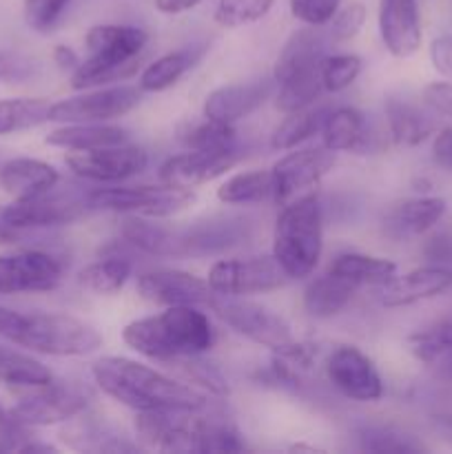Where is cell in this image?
<instances>
[{"instance_id": "cell-1", "label": "cell", "mask_w": 452, "mask_h": 454, "mask_svg": "<svg viewBox=\"0 0 452 454\" xmlns=\"http://www.w3.org/2000/svg\"><path fill=\"white\" fill-rule=\"evenodd\" d=\"M91 377L97 388L113 402L131 411H155V408H186L204 411L208 395L186 381H177L146 364L129 357H102L91 364Z\"/></svg>"}, {"instance_id": "cell-2", "label": "cell", "mask_w": 452, "mask_h": 454, "mask_svg": "<svg viewBox=\"0 0 452 454\" xmlns=\"http://www.w3.org/2000/svg\"><path fill=\"white\" fill-rule=\"evenodd\" d=\"M122 235L129 244L155 257H208L246 242L251 224L244 217H213L173 226L129 215L122 224Z\"/></svg>"}, {"instance_id": "cell-3", "label": "cell", "mask_w": 452, "mask_h": 454, "mask_svg": "<svg viewBox=\"0 0 452 454\" xmlns=\"http://www.w3.org/2000/svg\"><path fill=\"white\" fill-rule=\"evenodd\" d=\"M122 341L155 362H175L211 350L215 331L199 306H167L162 313L129 322Z\"/></svg>"}, {"instance_id": "cell-4", "label": "cell", "mask_w": 452, "mask_h": 454, "mask_svg": "<svg viewBox=\"0 0 452 454\" xmlns=\"http://www.w3.org/2000/svg\"><path fill=\"white\" fill-rule=\"evenodd\" d=\"M0 337L51 357H84L102 348V335L65 313H18L0 306Z\"/></svg>"}, {"instance_id": "cell-5", "label": "cell", "mask_w": 452, "mask_h": 454, "mask_svg": "<svg viewBox=\"0 0 452 454\" xmlns=\"http://www.w3.org/2000/svg\"><path fill=\"white\" fill-rule=\"evenodd\" d=\"M84 44L89 56L71 71V87L75 91L122 82L137 74L149 34L133 25H96L84 35Z\"/></svg>"}, {"instance_id": "cell-6", "label": "cell", "mask_w": 452, "mask_h": 454, "mask_svg": "<svg viewBox=\"0 0 452 454\" xmlns=\"http://www.w3.org/2000/svg\"><path fill=\"white\" fill-rule=\"evenodd\" d=\"M323 251V211L315 193L284 204L273 229V257L291 279L315 273Z\"/></svg>"}, {"instance_id": "cell-7", "label": "cell", "mask_w": 452, "mask_h": 454, "mask_svg": "<svg viewBox=\"0 0 452 454\" xmlns=\"http://www.w3.org/2000/svg\"><path fill=\"white\" fill-rule=\"evenodd\" d=\"M89 208L124 215L149 217V220H167L186 211L193 204L195 195L191 189H177L160 182L158 186H113V189H96L87 195Z\"/></svg>"}, {"instance_id": "cell-8", "label": "cell", "mask_w": 452, "mask_h": 454, "mask_svg": "<svg viewBox=\"0 0 452 454\" xmlns=\"http://www.w3.org/2000/svg\"><path fill=\"white\" fill-rule=\"evenodd\" d=\"M211 310L230 328V331L246 337L253 344L270 348L273 353L295 340V337H292L291 324H288L279 313L270 310L269 306L257 304V301L217 295Z\"/></svg>"}, {"instance_id": "cell-9", "label": "cell", "mask_w": 452, "mask_h": 454, "mask_svg": "<svg viewBox=\"0 0 452 454\" xmlns=\"http://www.w3.org/2000/svg\"><path fill=\"white\" fill-rule=\"evenodd\" d=\"M208 284L217 295L242 297L279 291L291 282L277 260L270 255H248L217 260L208 270Z\"/></svg>"}, {"instance_id": "cell-10", "label": "cell", "mask_w": 452, "mask_h": 454, "mask_svg": "<svg viewBox=\"0 0 452 454\" xmlns=\"http://www.w3.org/2000/svg\"><path fill=\"white\" fill-rule=\"evenodd\" d=\"M199 411L186 408H155L136 411L133 434L142 448L160 452H198Z\"/></svg>"}, {"instance_id": "cell-11", "label": "cell", "mask_w": 452, "mask_h": 454, "mask_svg": "<svg viewBox=\"0 0 452 454\" xmlns=\"http://www.w3.org/2000/svg\"><path fill=\"white\" fill-rule=\"evenodd\" d=\"M89 393L78 384H65V381H49L38 386L34 393L22 397L9 415L22 426L29 428H43V426H56L71 421L75 415L87 411Z\"/></svg>"}, {"instance_id": "cell-12", "label": "cell", "mask_w": 452, "mask_h": 454, "mask_svg": "<svg viewBox=\"0 0 452 454\" xmlns=\"http://www.w3.org/2000/svg\"><path fill=\"white\" fill-rule=\"evenodd\" d=\"M140 87L120 84V87L96 89V91L53 102L49 109V122H111V120L131 114L140 105Z\"/></svg>"}, {"instance_id": "cell-13", "label": "cell", "mask_w": 452, "mask_h": 454, "mask_svg": "<svg viewBox=\"0 0 452 454\" xmlns=\"http://www.w3.org/2000/svg\"><path fill=\"white\" fill-rule=\"evenodd\" d=\"M332 167H335V151L326 146L291 149V153L279 158L270 168L275 180L273 200L284 207L301 195L313 193L315 186L332 171Z\"/></svg>"}, {"instance_id": "cell-14", "label": "cell", "mask_w": 452, "mask_h": 454, "mask_svg": "<svg viewBox=\"0 0 452 454\" xmlns=\"http://www.w3.org/2000/svg\"><path fill=\"white\" fill-rule=\"evenodd\" d=\"M326 377L350 402L372 403L384 397V381L375 362L357 346H337L326 362Z\"/></svg>"}, {"instance_id": "cell-15", "label": "cell", "mask_w": 452, "mask_h": 454, "mask_svg": "<svg viewBox=\"0 0 452 454\" xmlns=\"http://www.w3.org/2000/svg\"><path fill=\"white\" fill-rule=\"evenodd\" d=\"M137 293L155 306H199L211 309L217 300L208 279L177 269H151L137 275Z\"/></svg>"}, {"instance_id": "cell-16", "label": "cell", "mask_w": 452, "mask_h": 454, "mask_svg": "<svg viewBox=\"0 0 452 454\" xmlns=\"http://www.w3.org/2000/svg\"><path fill=\"white\" fill-rule=\"evenodd\" d=\"M65 279V266L44 251L0 255V295L56 291Z\"/></svg>"}, {"instance_id": "cell-17", "label": "cell", "mask_w": 452, "mask_h": 454, "mask_svg": "<svg viewBox=\"0 0 452 454\" xmlns=\"http://www.w3.org/2000/svg\"><path fill=\"white\" fill-rule=\"evenodd\" d=\"M87 211H91L87 198H75L74 193H47L34 198L13 200L3 211V222L9 229H51L65 226L80 220Z\"/></svg>"}, {"instance_id": "cell-18", "label": "cell", "mask_w": 452, "mask_h": 454, "mask_svg": "<svg viewBox=\"0 0 452 454\" xmlns=\"http://www.w3.org/2000/svg\"><path fill=\"white\" fill-rule=\"evenodd\" d=\"M66 167L78 177L91 182H122L140 176L149 164L144 149L133 145L102 146L91 151H71L65 158Z\"/></svg>"}, {"instance_id": "cell-19", "label": "cell", "mask_w": 452, "mask_h": 454, "mask_svg": "<svg viewBox=\"0 0 452 454\" xmlns=\"http://www.w3.org/2000/svg\"><path fill=\"white\" fill-rule=\"evenodd\" d=\"M239 162L238 151L222 149V151H198L189 149L186 153L173 155L160 167L158 180L162 184L177 186V189H195L199 184L215 180L224 176L226 171Z\"/></svg>"}, {"instance_id": "cell-20", "label": "cell", "mask_w": 452, "mask_h": 454, "mask_svg": "<svg viewBox=\"0 0 452 454\" xmlns=\"http://www.w3.org/2000/svg\"><path fill=\"white\" fill-rule=\"evenodd\" d=\"M379 35L390 56H415L424 40L419 3L417 0H379Z\"/></svg>"}, {"instance_id": "cell-21", "label": "cell", "mask_w": 452, "mask_h": 454, "mask_svg": "<svg viewBox=\"0 0 452 454\" xmlns=\"http://www.w3.org/2000/svg\"><path fill=\"white\" fill-rule=\"evenodd\" d=\"M452 288V270L446 266H424L394 275L388 284L381 286V304L386 309H403L417 301L430 300Z\"/></svg>"}, {"instance_id": "cell-22", "label": "cell", "mask_w": 452, "mask_h": 454, "mask_svg": "<svg viewBox=\"0 0 452 454\" xmlns=\"http://www.w3.org/2000/svg\"><path fill=\"white\" fill-rule=\"evenodd\" d=\"M270 96V82H239L224 84V87L213 89L204 100L202 115L215 120V122L235 124L244 120L253 111L264 105L266 98Z\"/></svg>"}, {"instance_id": "cell-23", "label": "cell", "mask_w": 452, "mask_h": 454, "mask_svg": "<svg viewBox=\"0 0 452 454\" xmlns=\"http://www.w3.org/2000/svg\"><path fill=\"white\" fill-rule=\"evenodd\" d=\"M406 344L417 362L433 368L441 380L452 381V315L408 335Z\"/></svg>"}, {"instance_id": "cell-24", "label": "cell", "mask_w": 452, "mask_h": 454, "mask_svg": "<svg viewBox=\"0 0 452 454\" xmlns=\"http://www.w3.org/2000/svg\"><path fill=\"white\" fill-rule=\"evenodd\" d=\"M446 200L437 195H421V198H408L394 204L386 215V229L394 238H415L424 235L441 222L446 215Z\"/></svg>"}, {"instance_id": "cell-25", "label": "cell", "mask_w": 452, "mask_h": 454, "mask_svg": "<svg viewBox=\"0 0 452 454\" xmlns=\"http://www.w3.org/2000/svg\"><path fill=\"white\" fill-rule=\"evenodd\" d=\"M60 173L56 167L34 158H13L0 167V186L13 200L34 198L56 189Z\"/></svg>"}, {"instance_id": "cell-26", "label": "cell", "mask_w": 452, "mask_h": 454, "mask_svg": "<svg viewBox=\"0 0 452 454\" xmlns=\"http://www.w3.org/2000/svg\"><path fill=\"white\" fill-rule=\"evenodd\" d=\"M129 131L109 122L65 124L47 136V145L66 151H91L102 146L127 145Z\"/></svg>"}, {"instance_id": "cell-27", "label": "cell", "mask_w": 452, "mask_h": 454, "mask_svg": "<svg viewBox=\"0 0 452 454\" xmlns=\"http://www.w3.org/2000/svg\"><path fill=\"white\" fill-rule=\"evenodd\" d=\"M326 44H323L319 31H315V27L308 29H300L288 38V43L284 44V49L279 51L277 60H275L273 78L275 82H284L291 75L300 74V71L313 69V67L322 65V60L326 58L323 53Z\"/></svg>"}, {"instance_id": "cell-28", "label": "cell", "mask_w": 452, "mask_h": 454, "mask_svg": "<svg viewBox=\"0 0 452 454\" xmlns=\"http://www.w3.org/2000/svg\"><path fill=\"white\" fill-rule=\"evenodd\" d=\"M357 284L328 270L313 279L304 291V310L315 319H331L339 315L353 300Z\"/></svg>"}, {"instance_id": "cell-29", "label": "cell", "mask_w": 452, "mask_h": 454, "mask_svg": "<svg viewBox=\"0 0 452 454\" xmlns=\"http://www.w3.org/2000/svg\"><path fill=\"white\" fill-rule=\"evenodd\" d=\"M384 109L390 140L397 146H419L434 133L433 120L401 98H388Z\"/></svg>"}, {"instance_id": "cell-30", "label": "cell", "mask_w": 452, "mask_h": 454, "mask_svg": "<svg viewBox=\"0 0 452 454\" xmlns=\"http://www.w3.org/2000/svg\"><path fill=\"white\" fill-rule=\"evenodd\" d=\"M84 412L75 415L71 424L60 433V439L69 443L75 450L89 452H136L137 446L122 439V434H115L100 421H93V417H82Z\"/></svg>"}, {"instance_id": "cell-31", "label": "cell", "mask_w": 452, "mask_h": 454, "mask_svg": "<svg viewBox=\"0 0 452 454\" xmlns=\"http://www.w3.org/2000/svg\"><path fill=\"white\" fill-rule=\"evenodd\" d=\"M323 146L335 153L339 151H362L368 142L366 118L355 106H339L328 111L322 127Z\"/></svg>"}, {"instance_id": "cell-32", "label": "cell", "mask_w": 452, "mask_h": 454, "mask_svg": "<svg viewBox=\"0 0 452 454\" xmlns=\"http://www.w3.org/2000/svg\"><path fill=\"white\" fill-rule=\"evenodd\" d=\"M328 270L350 279L357 286H363V284L384 286L397 275V264L393 260H386V257L363 255V253H341L331 262Z\"/></svg>"}, {"instance_id": "cell-33", "label": "cell", "mask_w": 452, "mask_h": 454, "mask_svg": "<svg viewBox=\"0 0 452 454\" xmlns=\"http://www.w3.org/2000/svg\"><path fill=\"white\" fill-rule=\"evenodd\" d=\"M273 171L257 168V171L235 173L229 180L222 182L217 189V200L222 204H230V207H242V204L246 207V204H260L273 198Z\"/></svg>"}, {"instance_id": "cell-34", "label": "cell", "mask_w": 452, "mask_h": 454, "mask_svg": "<svg viewBox=\"0 0 452 454\" xmlns=\"http://www.w3.org/2000/svg\"><path fill=\"white\" fill-rule=\"evenodd\" d=\"M133 273V264L129 257H105V260L91 262L78 273V282L84 291L93 295H115L122 291Z\"/></svg>"}, {"instance_id": "cell-35", "label": "cell", "mask_w": 452, "mask_h": 454, "mask_svg": "<svg viewBox=\"0 0 452 454\" xmlns=\"http://www.w3.org/2000/svg\"><path fill=\"white\" fill-rule=\"evenodd\" d=\"M326 115L328 109H310V106L286 114L282 124L270 136V146L277 151L297 149L301 142L310 140L315 133H322Z\"/></svg>"}, {"instance_id": "cell-36", "label": "cell", "mask_w": 452, "mask_h": 454, "mask_svg": "<svg viewBox=\"0 0 452 454\" xmlns=\"http://www.w3.org/2000/svg\"><path fill=\"white\" fill-rule=\"evenodd\" d=\"M0 381L22 388H38L53 381V372L31 355L0 346Z\"/></svg>"}, {"instance_id": "cell-37", "label": "cell", "mask_w": 452, "mask_h": 454, "mask_svg": "<svg viewBox=\"0 0 452 454\" xmlns=\"http://www.w3.org/2000/svg\"><path fill=\"white\" fill-rule=\"evenodd\" d=\"M177 140L186 149L198 151H222L235 146L233 124L215 122V120L202 115V120H191L177 127Z\"/></svg>"}, {"instance_id": "cell-38", "label": "cell", "mask_w": 452, "mask_h": 454, "mask_svg": "<svg viewBox=\"0 0 452 454\" xmlns=\"http://www.w3.org/2000/svg\"><path fill=\"white\" fill-rule=\"evenodd\" d=\"M195 60H198V53L189 51V49L164 53L158 60L146 65V69L140 74V84L137 87L149 93L164 91V89L173 87L195 65Z\"/></svg>"}, {"instance_id": "cell-39", "label": "cell", "mask_w": 452, "mask_h": 454, "mask_svg": "<svg viewBox=\"0 0 452 454\" xmlns=\"http://www.w3.org/2000/svg\"><path fill=\"white\" fill-rule=\"evenodd\" d=\"M322 65L300 71V74L291 75L288 80L279 82L277 109L282 114H292V111L306 109V106H310L322 96Z\"/></svg>"}, {"instance_id": "cell-40", "label": "cell", "mask_w": 452, "mask_h": 454, "mask_svg": "<svg viewBox=\"0 0 452 454\" xmlns=\"http://www.w3.org/2000/svg\"><path fill=\"white\" fill-rule=\"evenodd\" d=\"M49 105L44 98H12L0 100V136L25 131L49 120Z\"/></svg>"}, {"instance_id": "cell-41", "label": "cell", "mask_w": 452, "mask_h": 454, "mask_svg": "<svg viewBox=\"0 0 452 454\" xmlns=\"http://www.w3.org/2000/svg\"><path fill=\"white\" fill-rule=\"evenodd\" d=\"M248 450L238 426L222 417H202L198 433V452H244Z\"/></svg>"}, {"instance_id": "cell-42", "label": "cell", "mask_w": 452, "mask_h": 454, "mask_svg": "<svg viewBox=\"0 0 452 454\" xmlns=\"http://www.w3.org/2000/svg\"><path fill=\"white\" fill-rule=\"evenodd\" d=\"M199 357H202V355H191V357L175 359V362L171 364H175L177 371L182 372V377H184V381L189 386L195 384L202 390H207V393L215 395V397H226V395H229V381L224 380L220 368L204 362V359Z\"/></svg>"}, {"instance_id": "cell-43", "label": "cell", "mask_w": 452, "mask_h": 454, "mask_svg": "<svg viewBox=\"0 0 452 454\" xmlns=\"http://www.w3.org/2000/svg\"><path fill=\"white\" fill-rule=\"evenodd\" d=\"M359 448L366 452H425L428 448L412 434L394 428H368L359 434Z\"/></svg>"}, {"instance_id": "cell-44", "label": "cell", "mask_w": 452, "mask_h": 454, "mask_svg": "<svg viewBox=\"0 0 452 454\" xmlns=\"http://www.w3.org/2000/svg\"><path fill=\"white\" fill-rule=\"evenodd\" d=\"M273 3L275 0H217L215 22L229 29L251 25L261 20L273 9Z\"/></svg>"}, {"instance_id": "cell-45", "label": "cell", "mask_w": 452, "mask_h": 454, "mask_svg": "<svg viewBox=\"0 0 452 454\" xmlns=\"http://www.w3.org/2000/svg\"><path fill=\"white\" fill-rule=\"evenodd\" d=\"M362 58L355 53H337L322 60V84L323 91L339 93L348 89L362 74Z\"/></svg>"}, {"instance_id": "cell-46", "label": "cell", "mask_w": 452, "mask_h": 454, "mask_svg": "<svg viewBox=\"0 0 452 454\" xmlns=\"http://www.w3.org/2000/svg\"><path fill=\"white\" fill-rule=\"evenodd\" d=\"M69 3L71 0H25L22 3L25 22L29 25V29L47 34L58 25Z\"/></svg>"}, {"instance_id": "cell-47", "label": "cell", "mask_w": 452, "mask_h": 454, "mask_svg": "<svg viewBox=\"0 0 452 454\" xmlns=\"http://www.w3.org/2000/svg\"><path fill=\"white\" fill-rule=\"evenodd\" d=\"M341 0H288L292 18L306 27H323L332 20Z\"/></svg>"}, {"instance_id": "cell-48", "label": "cell", "mask_w": 452, "mask_h": 454, "mask_svg": "<svg viewBox=\"0 0 452 454\" xmlns=\"http://www.w3.org/2000/svg\"><path fill=\"white\" fill-rule=\"evenodd\" d=\"M366 16V7L362 3H353L344 9H337V13L331 20V35L339 40V43L353 40L362 31Z\"/></svg>"}, {"instance_id": "cell-49", "label": "cell", "mask_w": 452, "mask_h": 454, "mask_svg": "<svg viewBox=\"0 0 452 454\" xmlns=\"http://www.w3.org/2000/svg\"><path fill=\"white\" fill-rule=\"evenodd\" d=\"M421 100L437 115L452 120V82H430L421 89Z\"/></svg>"}, {"instance_id": "cell-50", "label": "cell", "mask_w": 452, "mask_h": 454, "mask_svg": "<svg viewBox=\"0 0 452 454\" xmlns=\"http://www.w3.org/2000/svg\"><path fill=\"white\" fill-rule=\"evenodd\" d=\"M430 60L439 74L452 78V34L439 35L430 43Z\"/></svg>"}, {"instance_id": "cell-51", "label": "cell", "mask_w": 452, "mask_h": 454, "mask_svg": "<svg viewBox=\"0 0 452 454\" xmlns=\"http://www.w3.org/2000/svg\"><path fill=\"white\" fill-rule=\"evenodd\" d=\"M433 160L439 168L452 173V127L441 129L433 140Z\"/></svg>"}, {"instance_id": "cell-52", "label": "cell", "mask_w": 452, "mask_h": 454, "mask_svg": "<svg viewBox=\"0 0 452 454\" xmlns=\"http://www.w3.org/2000/svg\"><path fill=\"white\" fill-rule=\"evenodd\" d=\"M425 255L434 262L450 260L452 257V238L450 235H437V238L428 244V248H425Z\"/></svg>"}, {"instance_id": "cell-53", "label": "cell", "mask_w": 452, "mask_h": 454, "mask_svg": "<svg viewBox=\"0 0 452 454\" xmlns=\"http://www.w3.org/2000/svg\"><path fill=\"white\" fill-rule=\"evenodd\" d=\"M202 3H207V0H155V7H158V12L175 16V13H184Z\"/></svg>"}, {"instance_id": "cell-54", "label": "cell", "mask_w": 452, "mask_h": 454, "mask_svg": "<svg viewBox=\"0 0 452 454\" xmlns=\"http://www.w3.org/2000/svg\"><path fill=\"white\" fill-rule=\"evenodd\" d=\"M53 62H56L60 69L74 71L75 67L80 65V56L74 51V49L66 47V44H58V47L53 49Z\"/></svg>"}, {"instance_id": "cell-55", "label": "cell", "mask_w": 452, "mask_h": 454, "mask_svg": "<svg viewBox=\"0 0 452 454\" xmlns=\"http://www.w3.org/2000/svg\"><path fill=\"white\" fill-rule=\"evenodd\" d=\"M20 69L22 65L16 58L7 56V53H0V78H12V75H16Z\"/></svg>"}, {"instance_id": "cell-56", "label": "cell", "mask_w": 452, "mask_h": 454, "mask_svg": "<svg viewBox=\"0 0 452 454\" xmlns=\"http://www.w3.org/2000/svg\"><path fill=\"white\" fill-rule=\"evenodd\" d=\"M18 452H58V448L51 446V443H40V442H31L29 439V442H27Z\"/></svg>"}, {"instance_id": "cell-57", "label": "cell", "mask_w": 452, "mask_h": 454, "mask_svg": "<svg viewBox=\"0 0 452 454\" xmlns=\"http://www.w3.org/2000/svg\"><path fill=\"white\" fill-rule=\"evenodd\" d=\"M9 239H13V229H9L4 222H0V244L9 242Z\"/></svg>"}, {"instance_id": "cell-58", "label": "cell", "mask_w": 452, "mask_h": 454, "mask_svg": "<svg viewBox=\"0 0 452 454\" xmlns=\"http://www.w3.org/2000/svg\"><path fill=\"white\" fill-rule=\"evenodd\" d=\"M292 452H301V450H308V452H319V448L315 446H306V443H295V446H291Z\"/></svg>"}, {"instance_id": "cell-59", "label": "cell", "mask_w": 452, "mask_h": 454, "mask_svg": "<svg viewBox=\"0 0 452 454\" xmlns=\"http://www.w3.org/2000/svg\"><path fill=\"white\" fill-rule=\"evenodd\" d=\"M9 419H12V415H9V411H4V408L0 406V426H4V424H7Z\"/></svg>"}]
</instances>
